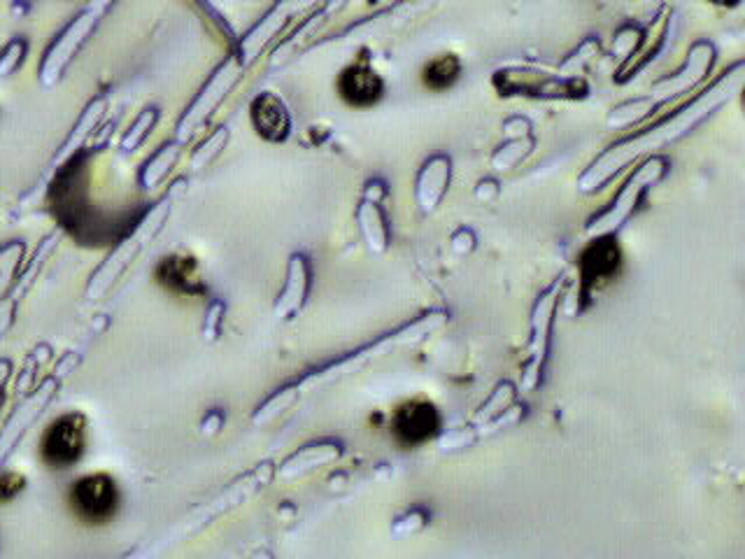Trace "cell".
I'll use <instances>...</instances> for the list:
<instances>
[{
  "mask_svg": "<svg viewBox=\"0 0 745 559\" xmlns=\"http://www.w3.org/2000/svg\"><path fill=\"white\" fill-rule=\"evenodd\" d=\"M24 487H26L24 476H19V473H3V476H0V504H7V501L17 499Z\"/></svg>",
  "mask_w": 745,
  "mask_h": 559,
  "instance_id": "obj_8",
  "label": "cell"
},
{
  "mask_svg": "<svg viewBox=\"0 0 745 559\" xmlns=\"http://www.w3.org/2000/svg\"><path fill=\"white\" fill-rule=\"evenodd\" d=\"M459 77V61L454 56H441V59L431 61L424 68V82L431 89H447L452 87L454 80Z\"/></svg>",
  "mask_w": 745,
  "mask_h": 559,
  "instance_id": "obj_7",
  "label": "cell"
},
{
  "mask_svg": "<svg viewBox=\"0 0 745 559\" xmlns=\"http://www.w3.org/2000/svg\"><path fill=\"white\" fill-rule=\"evenodd\" d=\"M156 278L166 289L175 294H187V296H196L203 292L201 280H198L196 266L191 259H166L163 264L156 268Z\"/></svg>",
  "mask_w": 745,
  "mask_h": 559,
  "instance_id": "obj_5",
  "label": "cell"
},
{
  "mask_svg": "<svg viewBox=\"0 0 745 559\" xmlns=\"http://www.w3.org/2000/svg\"><path fill=\"white\" fill-rule=\"evenodd\" d=\"M252 119L257 131L268 140H280L287 136V110L275 96H261L252 108Z\"/></svg>",
  "mask_w": 745,
  "mask_h": 559,
  "instance_id": "obj_6",
  "label": "cell"
},
{
  "mask_svg": "<svg viewBox=\"0 0 745 559\" xmlns=\"http://www.w3.org/2000/svg\"><path fill=\"white\" fill-rule=\"evenodd\" d=\"M441 431V413L431 401L413 399L401 403L392 417V436L401 448H420Z\"/></svg>",
  "mask_w": 745,
  "mask_h": 559,
  "instance_id": "obj_3",
  "label": "cell"
},
{
  "mask_svg": "<svg viewBox=\"0 0 745 559\" xmlns=\"http://www.w3.org/2000/svg\"><path fill=\"white\" fill-rule=\"evenodd\" d=\"M70 511L87 527H103L119 511L117 483L108 473H91L77 480L68 494Z\"/></svg>",
  "mask_w": 745,
  "mask_h": 559,
  "instance_id": "obj_1",
  "label": "cell"
},
{
  "mask_svg": "<svg viewBox=\"0 0 745 559\" xmlns=\"http://www.w3.org/2000/svg\"><path fill=\"white\" fill-rule=\"evenodd\" d=\"M338 87H340V96H343L350 105H357V108L373 105L382 94L380 77L375 75L368 66L347 68L343 77H340Z\"/></svg>",
  "mask_w": 745,
  "mask_h": 559,
  "instance_id": "obj_4",
  "label": "cell"
},
{
  "mask_svg": "<svg viewBox=\"0 0 745 559\" xmlns=\"http://www.w3.org/2000/svg\"><path fill=\"white\" fill-rule=\"evenodd\" d=\"M87 450V422L82 415H63L52 422L42 436V462L52 469H70Z\"/></svg>",
  "mask_w": 745,
  "mask_h": 559,
  "instance_id": "obj_2",
  "label": "cell"
}]
</instances>
